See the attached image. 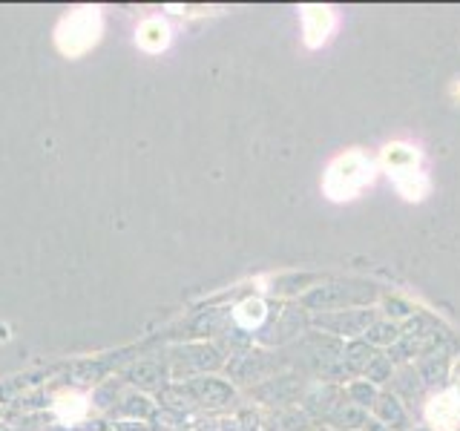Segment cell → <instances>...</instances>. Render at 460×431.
<instances>
[{"mask_svg":"<svg viewBox=\"0 0 460 431\" xmlns=\"http://www.w3.org/2000/svg\"><path fill=\"white\" fill-rule=\"evenodd\" d=\"M371 162L363 153H349V155H340L334 164L328 167V176H325V193L342 201V198H354L366 184H371Z\"/></svg>","mask_w":460,"mask_h":431,"instance_id":"1","label":"cell"},{"mask_svg":"<svg viewBox=\"0 0 460 431\" xmlns=\"http://www.w3.org/2000/svg\"><path fill=\"white\" fill-rule=\"evenodd\" d=\"M98 29H101V23H98L95 9L72 12L64 21V26L58 29V47H61L66 55H81L98 40Z\"/></svg>","mask_w":460,"mask_h":431,"instance_id":"2","label":"cell"},{"mask_svg":"<svg viewBox=\"0 0 460 431\" xmlns=\"http://www.w3.org/2000/svg\"><path fill=\"white\" fill-rule=\"evenodd\" d=\"M302 21H305V40L308 47H320L328 40V32L334 29V14L325 6H308L302 9Z\"/></svg>","mask_w":460,"mask_h":431,"instance_id":"3","label":"cell"},{"mask_svg":"<svg viewBox=\"0 0 460 431\" xmlns=\"http://www.w3.org/2000/svg\"><path fill=\"white\" fill-rule=\"evenodd\" d=\"M138 43L144 49L158 52L167 43V26L162 21H147L141 26V32H138Z\"/></svg>","mask_w":460,"mask_h":431,"instance_id":"4","label":"cell"},{"mask_svg":"<svg viewBox=\"0 0 460 431\" xmlns=\"http://www.w3.org/2000/svg\"><path fill=\"white\" fill-rule=\"evenodd\" d=\"M455 95L460 98V78H457V84H455Z\"/></svg>","mask_w":460,"mask_h":431,"instance_id":"5","label":"cell"}]
</instances>
